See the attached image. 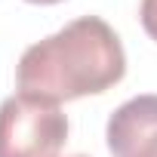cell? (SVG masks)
<instances>
[{
  "label": "cell",
  "instance_id": "8992f818",
  "mask_svg": "<svg viewBox=\"0 0 157 157\" xmlns=\"http://www.w3.org/2000/svg\"><path fill=\"white\" fill-rule=\"evenodd\" d=\"M71 157H86V154H71Z\"/></svg>",
  "mask_w": 157,
  "mask_h": 157
},
{
  "label": "cell",
  "instance_id": "3957f363",
  "mask_svg": "<svg viewBox=\"0 0 157 157\" xmlns=\"http://www.w3.org/2000/svg\"><path fill=\"white\" fill-rule=\"evenodd\" d=\"M111 157H157V96H136L108 117Z\"/></svg>",
  "mask_w": 157,
  "mask_h": 157
},
{
  "label": "cell",
  "instance_id": "277c9868",
  "mask_svg": "<svg viewBox=\"0 0 157 157\" xmlns=\"http://www.w3.org/2000/svg\"><path fill=\"white\" fill-rule=\"evenodd\" d=\"M142 28L151 40H157V0H142V10H139Z\"/></svg>",
  "mask_w": 157,
  "mask_h": 157
},
{
  "label": "cell",
  "instance_id": "6da1fadb",
  "mask_svg": "<svg viewBox=\"0 0 157 157\" xmlns=\"http://www.w3.org/2000/svg\"><path fill=\"white\" fill-rule=\"evenodd\" d=\"M123 74L126 52L114 28L99 16H80L22 52L16 83L19 93L59 105L99 96L120 83Z\"/></svg>",
  "mask_w": 157,
  "mask_h": 157
},
{
  "label": "cell",
  "instance_id": "7a4b0ae2",
  "mask_svg": "<svg viewBox=\"0 0 157 157\" xmlns=\"http://www.w3.org/2000/svg\"><path fill=\"white\" fill-rule=\"evenodd\" d=\"M68 139V117L56 102L10 96L0 105V157H56Z\"/></svg>",
  "mask_w": 157,
  "mask_h": 157
},
{
  "label": "cell",
  "instance_id": "5b68a950",
  "mask_svg": "<svg viewBox=\"0 0 157 157\" xmlns=\"http://www.w3.org/2000/svg\"><path fill=\"white\" fill-rule=\"evenodd\" d=\"M28 3H59V0H28Z\"/></svg>",
  "mask_w": 157,
  "mask_h": 157
}]
</instances>
